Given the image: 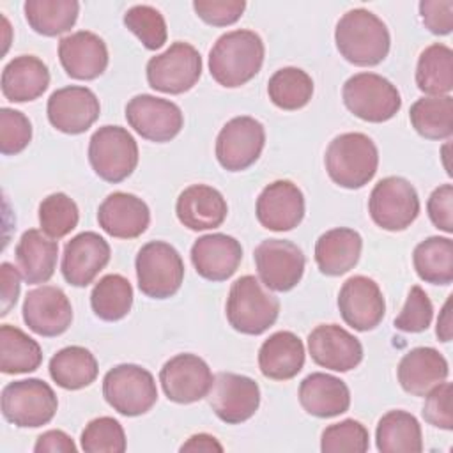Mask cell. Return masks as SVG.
Here are the masks:
<instances>
[{"instance_id":"6da1fadb","label":"cell","mask_w":453,"mask_h":453,"mask_svg":"<svg viewBox=\"0 0 453 453\" xmlns=\"http://www.w3.org/2000/svg\"><path fill=\"white\" fill-rule=\"evenodd\" d=\"M265 48L253 30H232L218 37L209 51L211 76L226 88H235L257 76Z\"/></svg>"},{"instance_id":"7a4b0ae2","label":"cell","mask_w":453,"mask_h":453,"mask_svg":"<svg viewBox=\"0 0 453 453\" xmlns=\"http://www.w3.org/2000/svg\"><path fill=\"white\" fill-rule=\"evenodd\" d=\"M334 41L340 55L361 67L380 64L389 53V30L386 23L366 9L345 12L334 28Z\"/></svg>"},{"instance_id":"3957f363","label":"cell","mask_w":453,"mask_h":453,"mask_svg":"<svg viewBox=\"0 0 453 453\" xmlns=\"http://www.w3.org/2000/svg\"><path fill=\"white\" fill-rule=\"evenodd\" d=\"M331 180L347 189H359L377 173L379 150L365 133H343L331 140L324 156Z\"/></svg>"},{"instance_id":"277c9868","label":"cell","mask_w":453,"mask_h":453,"mask_svg":"<svg viewBox=\"0 0 453 453\" xmlns=\"http://www.w3.org/2000/svg\"><path fill=\"white\" fill-rule=\"evenodd\" d=\"M280 315V301L262 281L246 274L237 278L228 292L226 319L228 324L242 334L265 333Z\"/></svg>"},{"instance_id":"5b68a950","label":"cell","mask_w":453,"mask_h":453,"mask_svg":"<svg viewBox=\"0 0 453 453\" xmlns=\"http://www.w3.org/2000/svg\"><path fill=\"white\" fill-rule=\"evenodd\" d=\"M138 288L152 299H168L182 285L184 262L179 251L165 241L143 244L134 260Z\"/></svg>"},{"instance_id":"8992f818","label":"cell","mask_w":453,"mask_h":453,"mask_svg":"<svg viewBox=\"0 0 453 453\" xmlns=\"http://www.w3.org/2000/svg\"><path fill=\"white\" fill-rule=\"evenodd\" d=\"M0 403L4 418L19 428H37L50 423L58 407L53 388L41 379L9 382L2 389Z\"/></svg>"},{"instance_id":"52a82bcc","label":"cell","mask_w":453,"mask_h":453,"mask_svg":"<svg viewBox=\"0 0 453 453\" xmlns=\"http://www.w3.org/2000/svg\"><path fill=\"white\" fill-rule=\"evenodd\" d=\"M343 103L350 113L366 122H386L393 119L402 97L398 88L380 74L357 73L343 83Z\"/></svg>"},{"instance_id":"ba28073f","label":"cell","mask_w":453,"mask_h":453,"mask_svg":"<svg viewBox=\"0 0 453 453\" xmlns=\"http://www.w3.org/2000/svg\"><path fill=\"white\" fill-rule=\"evenodd\" d=\"M88 161L103 180L122 182L138 165L136 140L126 127L103 126L90 136Z\"/></svg>"},{"instance_id":"9c48e42d","label":"cell","mask_w":453,"mask_h":453,"mask_svg":"<svg viewBox=\"0 0 453 453\" xmlns=\"http://www.w3.org/2000/svg\"><path fill=\"white\" fill-rule=\"evenodd\" d=\"M103 396L122 416H140L152 409L157 388L152 373L138 365H117L103 379Z\"/></svg>"},{"instance_id":"30bf717a","label":"cell","mask_w":453,"mask_h":453,"mask_svg":"<svg viewBox=\"0 0 453 453\" xmlns=\"http://www.w3.org/2000/svg\"><path fill=\"white\" fill-rule=\"evenodd\" d=\"M368 212L377 226L388 232H400L411 226L418 218L419 196L407 179L391 175L373 186Z\"/></svg>"},{"instance_id":"8fae6325","label":"cell","mask_w":453,"mask_h":453,"mask_svg":"<svg viewBox=\"0 0 453 453\" xmlns=\"http://www.w3.org/2000/svg\"><path fill=\"white\" fill-rule=\"evenodd\" d=\"M202 74V57L189 42L177 41L147 62L149 85L163 94H184Z\"/></svg>"},{"instance_id":"7c38bea8","label":"cell","mask_w":453,"mask_h":453,"mask_svg":"<svg viewBox=\"0 0 453 453\" xmlns=\"http://www.w3.org/2000/svg\"><path fill=\"white\" fill-rule=\"evenodd\" d=\"M265 129L253 117L241 115L228 120L216 138L218 163L228 172L250 168L262 154Z\"/></svg>"},{"instance_id":"4fadbf2b","label":"cell","mask_w":453,"mask_h":453,"mask_svg":"<svg viewBox=\"0 0 453 453\" xmlns=\"http://www.w3.org/2000/svg\"><path fill=\"white\" fill-rule=\"evenodd\" d=\"M260 281L276 292L292 290L303 278L304 255L301 248L285 239H265L253 253Z\"/></svg>"},{"instance_id":"5bb4252c","label":"cell","mask_w":453,"mask_h":453,"mask_svg":"<svg viewBox=\"0 0 453 453\" xmlns=\"http://www.w3.org/2000/svg\"><path fill=\"white\" fill-rule=\"evenodd\" d=\"M127 124L145 140L165 143L175 138L184 124L180 108L163 97L140 94L126 104Z\"/></svg>"},{"instance_id":"9a60e30c","label":"cell","mask_w":453,"mask_h":453,"mask_svg":"<svg viewBox=\"0 0 453 453\" xmlns=\"http://www.w3.org/2000/svg\"><path fill=\"white\" fill-rule=\"evenodd\" d=\"M207 396L214 414L228 425L250 419L260 405L258 384L251 377L232 372L216 373Z\"/></svg>"},{"instance_id":"2e32d148","label":"cell","mask_w":453,"mask_h":453,"mask_svg":"<svg viewBox=\"0 0 453 453\" xmlns=\"http://www.w3.org/2000/svg\"><path fill=\"white\" fill-rule=\"evenodd\" d=\"M212 372L196 354H177L170 357L161 372L159 382L168 400L193 403L205 398L212 388Z\"/></svg>"},{"instance_id":"e0dca14e","label":"cell","mask_w":453,"mask_h":453,"mask_svg":"<svg viewBox=\"0 0 453 453\" xmlns=\"http://www.w3.org/2000/svg\"><path fill=\"white\" fill-rule=\"evenodd\" d=\"M338 308L343 322L356 331L377 327L386 313L380 287L368 276H350L340 288Z\"/></svg>"},{"instance_id":"ac0fdd59","label":"cell","mask_w":453,"mask_h":453,"mask_svg":"<svg viewBox=\"0 0 453 453\" xmlns=\"http://www.w3.org/2000/svg\"><path fill=\"white\" fill-rule=\"evenodd\" d=\"M23 320L39 336H58L73 322V306L62 288L42 285L30 290L23 301Z\"/></svg>"},{"instance_id":"d6986e66","label":"cell","mask_w":453,"mask_h":453,"mask_svg":"<svg viewBox=\"0 0 453 453\" xmlns=\"http://www.w3.org/2000/svg\"><path fill=\"white\" fill-rule=\"evenodd\" d=\"M46 111L55 129L65 134H80L99 119L101 104L90 88L69 85L50 96Z\"/></svg>"},{"instance_id":"ffe728a7","label":"cell","mask_w":453,"mask_h":453,"mask_svg":"<svg viewBox=\"0 0 453 453\" xmlns=\"http://www.w3.org/2000/svg\"><path fill=\"white\" fill-rule=\"evenodd\" d=\"M110 244L96 232H81L65 242L62 276L73 287H87L110 262Z\"/></svg>"},{"instance_id":"44dd1931","label":"cell","mask_w":453,"mask_h":453,"mask_svg":"<svg viewBox=\"0 0 453 453\" xmlns=\"http://www.w3.org/2000/svg\"><path fill=\"white\" fill-rule=\"evenodd\" d=\"M255 214L258 223L267 230H292L304 218L303 191L290 180H274L258 195Z\"/></svg>"},{"instance_id":"7402d4cb","label":"cell","mask_w":453,"mask_h":453,"mask_svg":"<svg viewBox=\"0 0 453 453\" xmlns=\"http://www.w3.org/2000/svg\"><path fill=\"white\" fill-rule=\"evenodd\" d=\"M311 359L333 372H349L363 359L361 342L336 324H320L308 334Z\"/></svg>"},{"instance_id":"603a6c76","label":"cell","mask_w":453,"mask_h":453,"mask_svg":"<svg viewBox=\"0 0 453 453\" xmlns=\"http://www.w3.org/2000/svg\"><path fill=\"white\" fill-rule=\"evenodd\" d=\"M58 58L71 78L94 80L108 67V48L97 34L80 30L60 39Z\"/></svg>"},{"instance_id":"cb8c5ba5","label":"cell","mask_w":453,"mask_h":453,"mask_svg":"<svg viewBox=\"0 0 453 453\" xmlns=\"http://www.w3.org/2000/svg\"><path fill=\"white\" fill-rule=\"evenodd\" d=\"M242 260L241 242L226 234H207L191 246V262L196 273L209 281H225Z\"/></svg>"},{"instance_id":"d4e9b609","label":"cell","mask_w":453,"mask_h":453,"mask_svg":"<svg viewBox=\"0 0 453 453\" xmlns=\"http://www.w3.org/2000/svg\"><path fill=\"white\" fill-rule=\"evenodd\" d=\"M97 221L111 237L134 239L147 230L150 223V211L136 195L115 191L99 205Z\"/></svg>"},{"instance_id":"484cf974","label":"cell","mask_w":453,"mask_h":453,"mask_svg":"<svg viewBox=\"0 0 453 453\" xmlns=\"http://www.w3.org/2000/svg\"><path fill=\"white\" fill-rule=\"evenodd\" d=\"M179 221L189 230H211L221 226L228 207L223 195L207 184L186 188L175 203Z\"/></svg>"},{"instance_id":"4316f807","label":"cell","mask_w":453,"mask_h":453,"mask_svg":"<svg viewBox=\"0 0 453 453\" xmlns=\"http://www.w3.org/2000/svg\"><path fill=\"white\" fill-rule=\"evenodd\" d=\"M449 373L446 357L434 347H416L409 350L398 365L396 375L403 391L414 396H425Z\"/></svg>"},{"instance_id":"83f0119b","label":"cell","mask_w":453,"mask_h":453,"mask_svg":"<svg viewBox=\"0 0 453 453\" xmlns=\"http://www.w3.org/2000/svg\"><path fill=\"white\" fill-rule=\"evenodd\" d=\"M299 403L315 418H333L349 411L350 391L342 379L315 372L301 380Z\"/></svg>"},{"instance_id":"f1b7e54d","label":"cell","mask_w":453,"mask_h":453,"mask_svg":"<svg viewBox=\"0 0 453 453\" xmlns=\"http://www.w3.org/2000/svg\"><path fill=\"white\" fill-rule=\"evenodd\" d=\"M304 366V345L292 331L271 334L258 350V368L273 380L294 379Z\"/></svg>"},{"instance_id":"f546056e","label":"cell","mask_w":453,"mask_h":453,"mask_svg":"<svg viewBox=\"0 0 453 453\" xmlns=\"http://www.w3.org/2000/svg\"><path fill=\"white\" fill-rule=\"evenodd\" d=\"M363 250L361 235L345 226L324 232L315 242V262L322 274L342 276L359 260Z\"/></svg>"},{"instance_id":"4dcf8cb0","label":"cell","mask_w":453,"mask_h":453,"mask_svg":"<svg viewBox=\"0 0 453 453\" xmlns=\"http://www.w3.org/2000/svg\"><path fill=\"white\" fill-rule=\"evenodd\" d=\"M50 85L48 65L34 55L14 57L2 71V94L12 103L34 101Z\"/></svg>"},{"instance_id":"1f68e13d","label":"cell","mask_w":453,"mask_h":453,"mask_svg":"<svg viewBox=\"0 0 453 453\" xmlns=\"http://www.w3.org/2000/svg\"><path fill=\"white\" fill-rule=\"evenodd\" d=\"M57 258L58 242L55 239L37 228L23 232L16 246V262L27 283H46L55 273Z\"/></svg>"},{"instance_id":"d6a6232c","label":"cell","mask_w":453,"mask_h":453,"mask_svg":"<svg viewBox=\"0 0 453 453\" xmlns=\"http://www.w3.org/2000/svg\"><path fill=\"white\" fill-rule=\"evenodd\" d=\"M375 442L382 453H419L423 449L421 425L407 411H389L377 423Z\"/></svg>"},{"instance_id":"836d02e7","label":"cell","mask_w":453,"mask_h":453,"mask_svg":"<svg viewBox=\"0 0 453 453\" xmlns=\"http://www.w3.org/2000/svg\"><path fill=\"white\" fill-rule=\"evenodd\" d=\"M50 377L57 386L64 389H81L90 386L99 372L94 354L80 345H69L60 349L48 365Z\"/></svg>"},{"instance_id":"e575fe53","label":"cell","mask_w":453,"mask_h":453,"mask_svg":"<svg viewBox=\"0 0 453 453\" xmlns=\"http://www.w3.org/2000/svg\"><path fill=\"white\" fill-rule=\"evenodd\" d=\"M416 85L428 96H449L453 88V51L435 42L425 48L416 65Z\"/></svg>"},{"instance_id":"d590c367","label":"cell","mask_w":453,"mask_h":453,"mask_svg":"<svg viewBox=\"0 0 453 453\" xmlns=\"http://www.w3.org/2000/svg\"><path fill=\"white\" fill-rule=\"evenodd\" d=\"M418 276L432 285H449L453 281V241L432 235L421 241L412 253Z\"/></svg>"},{"instance_id":"8d00e7d4","label":"cell","mask_w":453,"mask_h":453,"mask_svg":"<svg viewBox=\"0 0 453 453\" xmlns=\"http://www.w3.org/2000/svg\"><path fill=\"white\" fill-rule=\"evenodd\" d=\"M42 361L41 345L23 333L19 327L0 326V370L2 373L16 375L28 373L39 368Z\"/></svg>"},{"instance_id":"74e56055","label":"cell","mask_w":453,"mask_h":453,"mask_svg":"<svg viewBox=\"0 0 453 453\" xmlns=\"http://www.w3.org/2000/svg\"><path fill=\"white\" fill-rule=\"evenodd\" d=\"M23 11L28 25L37 34L55 37L74 27L80 4L76 0H27Z\"/></svg>"},{"instance_id":"f35d334b","label":"cell","mask_w":453,"mask_h":453,"mask_svg":"<svg viewBox=\"0 0 453 453\" xmlns=\"http://www.w3.org/2000/svg\"><path fill=\"white\" fill-rule=\"evenodd\" d=\"M412 127L428 140H444L453 134V97L428 96L418 99L409 111Z\"/></svg>"},{"instance_id":"ab89813d","label":"cell","mask_w":453,"mask_h":453,"mask_svg":"<svg viewBox=\"0 0 453 453\" xmlns=\"http://www.w3.org/2000/svg\"><path fill=\"white\" fill-rule=\"evenodd\" d=\"M92 311L106 322L124 319L133 306V287L122 274H106L92 288Z\"/></svg>"},{"instance_id":"60d3db41","label":"cell","mask_w":453,"mask_h":453,"mask_svg":"<svg viewBox=\"0 0 453 453\" xmlns=\"http://www.w3.org/2000/svg\"><path fill=\"white\" fill-rule=\"evenodd\" d=\"M267 94L278 108L288 111L299 110L313 96V80L299 67H281L269 78Z\"/></svg>"},{"instance_id":"b9f144b4","label":"cell","mask_w":453,"mask_h":453,"mask_svg":"<svg viewBox=\"0 0 453 453\" xmlns=\"http://www.w3.org/2000/svg\"><path fill=\"white\" fill-rule=\"evenodd\" d=\"M80 219L78 205L65 193H51L39 203L41 230L51 237L60 239L76 228Z\"/></svg>"},{"instance_id":"7bdbcfd3","label":"cell","mask_w":453,"mask_h":453,"mask_svg":"<svg viewBox=\"0 0 453 453\" xmlns=\"http://www.w3.org/2000/svg\"><path fill=\"white\" fill-rule=\"evenodd\" d=\"M370 448L366 426L356 419H343L324 428L320 449L324 453H365Z\"/></svg>"},{"instance_id":"ee69618b","label":"cell","mask_w":453,"mask_h":453,"mask_svg":"<svg viewBox=\"0 0 453 453\" xmlns=\"http://www.w3.org/2000/svg\"><path fill=\"white\" fill-rule=\"evenodd\" d=\"M81 449L85 453H122L126 451V434L122 425L110 418L101 416L85 425L81 437Z\"/></svg>"},{"instance_id":"f6af8a7d","label":"cell","mask_w":453,"mask_h":453,"mask_svg":"<svg viewBox=\"0 0 453 453\" xmlns=\"http://www.w3.org/2000/svg\"><path fill=\"white\" fill-rule=\"evenodd\" d=\"M124 25L147 50H159L166 42V21L156 7L133 5L124 14Z\"/></svg>"},{"instance_id":"bcb514c9","label":"cell","mask_w":453,"mask_h":453,"mask_svg":"<svg viewBox=\"0 0 453 453\" xmlns=\"http://www.w3.org/2000/svg\"><path fill=\"white\" fill-rule=\"evenodd\" d=\"M434 319V306L426 292L414 285L407 296V301L395 319V327L403 333H421L426 331Z\"/></svg>"},{"instance_id":"7dc6e473","label":"cell","mask_w":453,"mask_h":453,"mask_svg":"<svg viewBox=\"0 0 453 453\" xmlns=\"http://www.w3.org/2000/svg\"><path fill=\"white\" fill-rule=\"evenodd\" d=\"M32 140V124L23 111L0 110V152L12 156L21 152Z\"/></svg>"},{"instance_id":"c3c4849f","label":"cell","mask_w":453,"mask_h":453,"mask_svg":"<svg viewBox=\"0 0 453 453\" xmlns=\"http://www.w3.org/2000/svg\"><path fill=\"white\" fill-rule=\"evenodd\" d=\"M423 405V419L441 430H453V411H451V396L453 386L449 382H441L426 395Z\"/></svg>"},{"instance_id":"681fc988","label":"cell","mask_w":453,"mask_h":453,"mask_svg":"<svg viewBox=\"0 0 453 453\" xmlns=\"http://www.w3.org/2000/svg\"><path fill=\"white\" fill-rule=\"evenodd\" d=\"M193 9L200 19L212 27L234 25L244 12V0H195Z\"/></svg>"},{"instance_id":"f907efd6","label":"cell","mask_w":453,"mask_h":453,"mask_svg":"<svg viewBox=\"0 0 453 453\" xmlns=\"http://www.w3.org/2000/svg\"><path fill=\"white\" fill-rule=\"evenodd\" d=\"M430 221L442 232H453V186L441 184L432 191L426 202Z\"/></svg>"},{"instance_id":"816d5d0a","label":"cell","mask_w":453,"mask_h":453,"mask_svg":"<svg viewBox=\"0 0 453 453\" xmlns=\"http://www.w3.org/2000/svg\"><path fill=\"white\" fill-rule=\"evenodd\" d=\"M419 14L425 27L435 35H448L453 30V0H423Z\"/></svg>"},{"instance_id":"f5cc1de1","label":"cell","mask_w":453,"mask_h":453,"mask_svg":"<svg viewBox=\"0 0 453 453\" xmlns=\"http://www.w3.org/2000/svg\"><path fill=\"white\" fill-rule=\"evenodd\" d=\"M21 273L9 262H2L0 265V315L5 317L11 308L16 304L18 296H19V287H21Z\"/></svg>"},{"instance_id":"db71d44e","label":"cell","mask_w":453,"mask_h":453,"mask_svg":"<svg viewBox=\"0 0 453 453\" xmlns=\"http://www.w3.org/2000/svg\"><path fill=\"white\" fill-rule=\"evenodd\" d=\"M35 453H74L76 451V444L74 441L62 430H48L44 434H41L35 441L34 446Z\"/></svg>"},{"instance_id":"11a10c76","label":"cell","mask_w":453,"mask_h":453,"mask_svg":"<svg viewBox=\"0 0 453 453\" xmlns=\"http://www.w3.org/2000/svg\"><path fill=\"white\" fill-rule=\"evenodd\" d=\"M179 449H180L182 453H184V451H205V453L218 451V453H221V451H223V446L218 442V439H216L214 435H209V434H195V435H191Z\"/></svg>"},{"instance_id":"9f6ffc18","label":"cell","mask_w":453,"mask_h":453,"mask_svg":"<svg viewBox=\"0 0 453 453\" xmlns=\"http://www.w3.org/2000/svg\"><path fill=\"white\" fill-rule=\"evenodd\" d=\"M451 296L446 299L439 319H437V327H435V334L441 342H449L451 334H453V319H451Z\"/></svg>"}]
</instances>
